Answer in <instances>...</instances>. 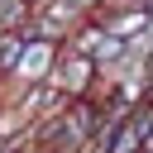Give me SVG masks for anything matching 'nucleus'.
Instances as JSON below:
<instances>
[{
	"label": "nucleus",
	"mask_w": 153,
	"mask_h": 153,
	"mask_svg": "<svg viewBox=\"0 0 153 153\" xmlns=\"http://www.w3.org/2000/svg\"><path fill=\"white\" fill-rule=\"evenodd\" d=\"M143 129H148V115H134V120L120 129V139H115V153H134V143L143 139Z\"/></svg>",
	"instance_id": "f257e3e1"
}]
</instances>
